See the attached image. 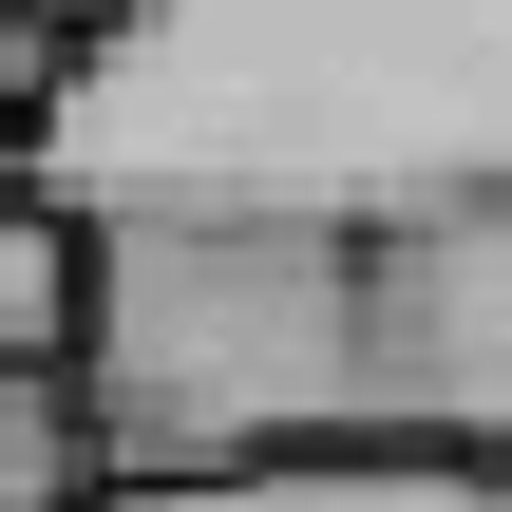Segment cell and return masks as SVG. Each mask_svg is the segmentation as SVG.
I'll use <instances>...</instances> for the list:
<instances>
[{
  "label": "cell",
  "mask_w": 512,
  "mask_h": 512,
  "mask_svg": "<svg viewBox=\"0 0 512 512\" xmlns=\"http://www.w3.org/2000/svg\"><path fill=\"white\" fill-rule=\"evenodd\" d=\"M95 475H247V456H494L512 475V190L456 209H95L76 304Z\"/></svg>",
  "instance_id": "cell-1"
},
{
  "label": "cell",
  "mask_w": 512,
  "mask_h": 512,
  "mask_svg": "<svg viewBox=\"0 0 512 512\" xmlns=\"http://www.w3.org/2000/svg\"><path fill=\"white\" fill-rule=\"evenodd\" d=\"M38 209H456L512 190V0H114L19 133Z\"/></svg>",
  "instance_id": "cell-2"
},
{
  "label": "cell",
  "mask_w": 512,
  "mask_h": 512,
  "mask_svg": "<svg viewBox=\"0 0 512 512\" xmlns=\"http://www.w3.org/2000/svg\"><path fill=\"white\" fill-rule=\"evenodd\" d=\"M114 512H512L494 456H247V475H152Z\"/></svg>",
  "instance_id": "cell-3"
},
{
  "label": "cell",
  "mask_w": 512,
  "mask_h": 512,
  "mask_svg": "<svg viewBox=\"0 0 512 512\" xmlns=\"http://www.w3.org/2000/svg\"><path fill=\"white\" fill-rule=\"evenodd\" d=\"M0 512H114L95 475V399L57 361H0Z\"/></svg>",
  "instance_id": "cell-4"
},
{
  "label": "cell",
  "mask_w": 512,
  "mask_h": 512,
  "mask_svg": "<svg viewBox=\"0 0 512 512\" xmlns=\"http://www.w3.org/2000/svg\"><path fill=\"white\" fill-rule=\"evenodd\" d=\"M76 304H95V228L76 209H19L0 228V361H57L76 380Z\"/></svg>",
  "instance_id": "cell-5"
},
{
  "label": "cell",
  "mask_w": 512,
  "mask_h": 512,
  "mask_svg": "<svg viewBox=\"0 0 512 512\" xmlns=\"http://www.w3.org/2000/svg\"><path fill=\"white\" fill-rule=\"evenodd\" d=\"M57 57H76V38H38V19L0 0V133H38V114H57Z\"/></svg>",
  "instance_id": "cell-6"
},
{
  "label": "cell",
  "mask_w": 512,
  "mask_h": 512,
  "mask_svg": "<svg viewBox=\"0 0 512 512\" xmlns=\"http://www.w3.org/2000/svg\"><path fill=\"white\" fill-rule=\"evenodd\" d=\"M19 19H38V38H95V19H114V0H19Z\"/></svg>",
  "instance_id": "cell-7"
}]
</instances>
